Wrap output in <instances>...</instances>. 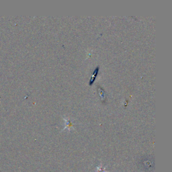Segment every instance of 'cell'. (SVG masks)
Returning <instances> with one entry per match:
<instances>
[{
    "mask_svg": "<svg viewBox=\"0 0 172 172\" xmlns=\"http://www.w3.org/2000/svg\"><path fill=\"white\" fill-rule=\"evenodd\" d=\"M99 69H100L99 66H98V67L95 69L94 71L93 72L92 77H91V79H90V81H89V85H92V84L94 83V82L95 80V78H96L97 75H98V72H99Z\"/></svg>",
    "mask_w": 172,
    "mask_h": 172,
    "instance_id": "6da1fadb",
    "label": "cell"
},
{
    "mask_svg": "<svg viewBox=\"0 0 172 172\" xmlns=\"http://www.w3.org/2000/svg\"><path fill=\"white\" fill-rule=\"evenodd\" d=\"M99 88L101 89L100 91V94H101V98H106V97H105V92H104V91H103V89L101 87H99Z\"/></svg>",
    "mask_w": 172,
    "mask_h": 172,
    "instance_id": "7a4b0ae2",
    "label": "cell"
}]
</instances>
